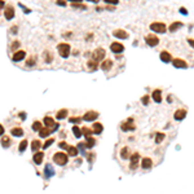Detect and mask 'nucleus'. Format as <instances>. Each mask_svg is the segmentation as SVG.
I'll return each mask as SVG.
<instances>
[{"label": "nucleus", "instance_id": "obj_32", "mask_svg": "<svg viewBox=\"0 0 194 194\" xmlns=\"http://www.w3.org/2000/svg\"><path fill=\"white\" fill-rule=\"evenodd\" d=\"M73 133H74V136H75L76 138H79L80 136H82V129L78 128V127H74V128H73Z\"/></svg>", "mask_w": 194, "mask_h": 194}, {"label": "nucleus", "instance_id": "obj_1", "mask_svg": "<svg viewBox=\"0 0 194 194\" xmlns=\"http://www.w3.org/2000/svg\"><path fill=\"white\" fill-rule=\"evenodd\" d=\"M70 45L68 43H60L57 45V51H58V54L62 57V58H68L70 56Z\"/></svg>", "mask_w": 194, "mask_h": 194}, {"label": "nucleus", "instance_id": "obj_29", "mask_svg": "<svg viewBox=\"0 0 194 194\" xmlns=\"http://www.w3.org/2000/svg\"><path fill=\"white\" fill-rule=\"evenodd\" d=\"M66 117H68V110H66V109H61L58 113H57L56 118L57 119H64V118H66Z\"/></svg>", "mask_w": 194, "mask_h": 194}, {"label": "nucleus", "instance_id": "obj_50", "mask_svg": "<svg viewBox=\"0 0 194 194\" xmlns=\"http://www.w3.org/2000/svg\"><path fill=\"white\" fill-rule=\"evenodd\" d=\"M180 12H181L183 14H188V11H186L185 8H181V9H180Z\"/></svg>", "mask_w": 194, "mask_h": 194}, {"label": "nucleus", "instance_id": "obj_22", "mask_svg": "<svg viewBox=\"0 0 194 194\" xmlns=\"http://www.w3.org/2000/svg\"><path fill=\"white\" fill-rule=\"evenodd\" d=\"M44 175H45V177H51V176H53L54 175V170L52 168L51 164H47V166H45Z\"/></svg>", "mask_w": 194, "mask_h": 194}, {"label": "nucleus", "instance_id": "obj_55", "mask_svg": "<svg viewBox=\"0 0 194 194\" xmlns=\"http://www.w3.org/2000/svg\"><path fill=\"white\" fill-rule=\"evenodd\" d=\"M188 42H189V44H190V45H191V47H193V45H194V43H193V40H191V39H189V40H188Z\"/></svg>", "mask_w": 194, "mask_h": 194}, {"label": "nucleus", "instance_id": "obj_30", "mask_svg": "<svg viewBox=\"0 0 194 194\" xmlns=\"http://www.w3.org/2000/svg\"><path fill=\"white\" fill-rule=\"evenodd\" d=\"M44 124L47 127H49V128H51V127H54V119H52L51 117H45L44 118Z\"/></svg>", "mask_w": 194, "mask_h": 194}, {"label": "nucleus", "instance_id": "obj_52", "mask_svg": "<svg viewBox=\"0 0 194 194\" xmlns=\"http://www.w3.org/2000/svg\"><path fill=\"white\" fill-rule=\"evenodd\" d=\"M12 32H13V34H16V32H17V27H16V26H13V27H12Z\"/></svg>", "mask_w": 194, "mask_h": 194}, {"label": "nucleus", "instance_id": "obj_45", "mask_svg": "<svg viewBox=\"0 0 194 194\" xmlns=\"http://www.w3.org/2000/svg\"><path fill=\"white\" fill-rule=\"evenodd\" d=\"M105 3H107V4H114V5H117V4L119 3V0H105Z\"/></svg>", "mask_w": 194, "mask_h": 194}, {"label": "nucleus", "instance_id": "obj_5", "mask_svg": "<svg viewBox=\"0 0 194 194\" xmlns=\"http://www.w3.org/2000/svg\"><path fill=\"white\" fill-rule=\"evenodd\" d=\"M99 118V113L97 111H93V110H89V111H87L84 114V117H83V121L85 122H93L96 121V119Z\"/></svg>", "mask_w": 194, "mask_h": 194}, {"label": "nucleus", "instance_id": "obj_54", "mask_svg": "<svg viewBox=\"0 0 194 194\" xmlns=\"http://www.w3.org/2000/svg\"><path fill=\"white\" fill-rule=\"evenodd\" d=\"M70 1H73V3H82V0H70Z\"/></svg>", "mask_w": 194, "mask_h": 194}, {"label": "nucleus", "instance_id": "obj_49", "mask_svg": "<svg viewBox=\"0 0 194 194\" xmlns=\"http://www.w3.org/2000/svg\"><path fill=\"white\" fill-rule=\"evenodd\" d=\"M4 135V127L0 124V136H3Z\"/></svg>", "mask_w": 194, "mask_h": 194}, {"label": "nucleus", "instance_id": "obj_18", "mask_svg": "<svg viewBox=\"0 0 194 194\" xmlns=\"http://www.w3.org/2000/svg\"><path fill=\"white\" fill-rule=\"evenodd\" d=\"M152 166H153V160L150 159V158H144L142 162H141V167H142L144 170H148Z\"/></svg>", "mask_w": 194, "mask_h": 194}, {"label": "nucleus", "instance_id": "obj_12", "mask_svg": "<svg viewBox=\"0 0 194 194\" xmlns=\"http://www.w3.org/2000/svg\"><path fill=\"white\" fill-rule=\"evenodd\" d=\"M186 117V110L185 109H180V110H176V113H175V121H183V119H185Z\"/></svg>", "mask_w": 194, "mask_h": 194}, {"label": "nucleus", "instance_id": "obj_33", "mask_svg": "<svg viewBox=\"0 0 194 194\" xmlns=\"http://www.w3.org/2000/svg\"><path fill=\"white\" fill-rule=\"evenodd\" d=\"M164 137H166V136H164V133H157V135H155V142H157V144L162 142V141L164 140Z\"/></svg>", "mask_w": 194, "mask_h": 194}, {"label": "nucleus", "instance_id": "obj_43", "mask_svg": "<svg viewBox=\"0 0 194 194\" xmlns=\"http://www.w3.org/2000/svg\"><path fill=\"white\" fill-rule=\"evenodd\" d=\"M70 122L71 123H80L82 119L79 118V117H73V118H70Z\"/></svg>", "mask_w": 194, "mask_h": 194}, {"label": "nucleus", "instance_id": "obj_48", "mask_svg": "<svg viewBox=\"0 0 194 194\" xmlns=\"http://www.w3.org/2000/svg\"><path fill=\"white\" fill-rule=\"evenodd\" d=\"M20 45H21V44H20V42H14L13 44H12V49H17V48L20 47Z\"/></svg>", "mask_w": 194, "mask_h": 194}, {"label": "nucleus", "instance_id": "obj_4", "mask_svg": "<svg viewBox=\"0 0 194 194\" xmlns=\"http://www.w3.org/2000/svg\"><path fill=\"white\" fill-rule=\"evenodd\" d=\"M106 53H105V49L104 48H96V51L92 53V60L96 62H100L105 58Z\"/></svg>", "mask_w": 194, "mask_h": 194}, {"label": "nucleus", "instance_id": "obj_47", "mask_svg": "<svg viewBox=\"0 0 194 194\" xmlns=\"http://www.w3.org/2000/svg\"><path fill=\"white\" fill-rule=\"evenodd\" d=\"M57 5L66 7V1H65V0H57Z\"/></svg>", "mask_w": 194, "mask_h": 194}, {"label": "nucleus", "instance_id": "obj_2", "mask_svg": "<svg viewBox=\"0 0 194 194\" xmlns=\"http://www.w3.org/2000/svg\"><path fill=\"white\" fill-rule=\"evenodd\" d=\"M53 160H54V163L58 164V166H65V164L68 163L69 158H68V155L65 154V153L58 152V153H56V154L53 155Z\"/></svg>", "mask_w": 194, "mask_h": 194}, {"label": "nucleus", "instance_id": "obj_53", "mask_svg": "<svg viewBox=\"0 0 194 194\" xmlns=\"http://www.w3.org/2000/svg\"><path fill=\"white\" fill-rule=\"evenodd\" d=\"M20 117H21V118H22V119H26V114H25V113H21V114H20Z\"/></svg>", "mask_w": 194, "mask_h": 194}, {"label": "nucleus", "instance_id": "obj_38", "mask_svg": "<svg viewBox=\"0 0 194 194\" xmlns=\"http://www.w3.org/2000/svg\"><path fill=\"white\" fill-rule=\"evenodd\" d=\"M42 123H40V122H35V123H32V129H34V131H39L40 128H42Z\"/></svg>", "mask_w": 194, "mask_h": 194}, {"label": "nucleus", "instance_id": "obj_6", "mask_svg": "<svg viewBox=\"0 0 194 194\" xmlns=\"http://www.w3.org/2000/svg\"><path fill=\"white\" fill-rule=\"evenodd\" d=\"M131 157V163H129V168L131 170H136L138 166V162H140V155L137 154V153H135V154L129 155Z\"/></svg>", "mask_w": 194, "mask_h": 194}, {"label": "nucleus", "instance_id": "obj_10", "mask_svg": "<svg viewBox=\"0 0 194 194\" xmlns=\"http://www.w3.org/2000/svg\"><path fill=\"white\" fill-rule=\"evenodd\" d=\"M110 49H111V52H114V53H122V52L124 51V45L115 42L110 45Z\"/></svg>", "mask_w": 194, "mask_h": 194}, {"label": "nucleus", "instance_id": "obj_7", "mask_svg": "<svg viewBox=\"0 0 194 194\" xmlns=\"http://www.w3.org/2000/svg\"><path fill=\"white\" fill-rule=\"evenodd\" d=\"M145 42H146V44L150 45V47H155V45L159 44V39H158L155 35H146V36H145Z\"/></svg>", "mask_w": 194, "mask_h": 194}, {"label": "nucleus", "instance_id": "obj_25", "mask_svg": "<svg viewBox=\"0 0 194 194\" xmlns=\"http://www.w3.org/2000/svg\"><path fill=\"white\" fill-rule=\"evenodd\" d=\"M129 155H131L129 149L127 146H124L123 149L121 150V158H122V159H127V158H129Z\"/></svg>", "mask_w": 194, "mask_h": 194}, {"label": "nucleus", "instance_id": "obj_11", "mask_svg": "<svg viewBox=\"0 0 194 194\" xmlns=\"http://www.w3.org/2000/svg\"><path fill=\"white\" fill-rule=\"evenodd\" d=\"M172 64H173V66L176 69H186L188 68V64L181 58H175L173 61H172Z\"/></svg>", "mask_w": 194, "mask_h": 194}, {"label": "nucleus", "instance_id": "obj_16", "mask_svg": "<svg viewBox=\"0 0 194 194\" xmlns=\"http://www.w3.org/2000/svg\"><path fill=\"white\" fill-rule=\"evenodd\" d=\"M159 57H160V60H162L163 62H166V64H168V62H171V61H172V56L168 53V52H166V51L162 52Z\"/></svg>", "mask_w": 194, "mask_h": 194}, {"label": "nucleus", "instance_id": "obj_39", "mask_svg": "<svg viewBox=\"0 0 194 194\" xmlns=\"http://www.w3.org/2000/svg\"><path fill=\"white\" fill-rule=\"evenodd\" d=\"M32 65H35V57H30V58L26 61V66H32Z\"/></svg>", "mask_w": 194, "mask_h": 194}, {"label": "nucleus", "instance_id": "obj_17", "mask_svg": "<svg viewBox=\"0 0 194 194\" xmlns=\"http://www.w3.org/2000/svg\"><path fill=\"white\" fill-rule=\"evenodd\" d=\"M92 129H93V133H96V135H100V133L104 131V126H102L101 123H93V127H92Z\"/></svg>", "mask_w": 194, "mask_h": 194}, {"label": "nucleus", "instance_id": "obj_20", "mask_svg": "<svg viewBox=\"0 0 194 194\" xmlns=\"http://www.w3.org/2000/svg\"><path fill=\"white\" fill-rule=\"evenodd\" d=\"M43 158H44V153L43 152H36L34 154V162L36 164H40L43 162Z\"/></svg>", "mask_w": 194, "mask_h": 194}, {"label": "nucleus", "instance_id": "obj_42", "mask_svg": "<svg viewBox=\"0 0 194 194\" xmlns=\"http://www.w3.org/2000/svg\"><path fill=\"white\" fill-rule=\"evenodd\" d=\"M44 57H45V62H48V64H51L52 62V56L49 52H45L44 53Z\"/></svg>", "mask_w": 194, "mask_h": 194}, {"label": "nucleus", "instance_id": "obj_44", "mask_svg": "<svg viewBox=\"0 0 194 194\" xmlns=\"http://www.w3.org/2000/svg\"><path fill=\"white\" fill-rule=\"evenodd\" d=\"M73 7H74V8H80V9H85V8H87L85 5H82V4H79V3H73Z\"/></svg>", "mask_w": 194, "mask_h": 194}, {"label": "nucleus", "instance_id": "obj_21", "mask_svg": "<svg viewBox=\"0 0 194 194\" xmlns=\"http://www.w3.org/2000/svg\"><path fill=\"white\" fill-rule=\"evenodd\" d=\"M153 100H154L155 102H160V101H162V91H160V89H155L154 92H153Z\"/></svg>", "mask_w": 194, "mask_h": 194}, {"label": "nucleus", "instance_id": "obj_3", "mask_svg": "<svg viewBox=\"0 0 194 194\" xmlns=\"http://www.w3.org/2000/svg\"><path fill=\"white\" fill-rule=\"evenodd\" d=\"M150 30L154 31V32H158V34H164L167 31V27L164 23L162 22H153L150 25Z\"/></svg>", "mask_w": 194, "mask_h": 194}, {"label": "nucleus", "instance_id": "obj_26", "mask_svg": "<svg viewBox=\"0 0 194 194\" xmlns=\"http://www.w3.org/2000/svg\"><path fill=\"white\" fill-rule=\"evenodd\" d=\"M85 138H87V142H85V146L87 148L91 149V148H93L96 145V140L92 137V136H88V137H85Z\"/></svg>", "mask_w": 194, "mask_h": 194}, {"label": "nucleus", "instance_id": "obj_19", "mask_svg": "<svg viewBox=\"0 0 194 194\" xmlns=\"http://www.w3.org/2000/svg\"><path fill=\"white\" fill-rule=\"evenodd\" d=\"M111 68H113V61H111V60L107 58V60H105V61H102V64H101V69H102V70L106 71V70H110Z\"/></svg>", "mask_w": 194, "mask_h": 194}, {"label": "nucleus", "instance_id": "obj_46", "mask_svg": "<svg viewBox=\"0 0 194 194\" xmlns=\"http://www.w3.org/2000/svg\"><path fill=\"white\" fill-rule=\"evenodd\" d=\"M58 146L61 148V149H68L69 145H68L66 142H64V141H62V142H60V144H58Z\"/></svg>", "mask_w": 194, "mask_h": 194}, {"label": "nucleus", "instance_id": "obj_27", "mask_svg": "<svg viewBox=\"0 0 194 194\" xmlns=\"http://www.w3.org/2000/svg\"><path fill=\"white\" fill-rule=\"evenodd\" d=\"M181 26H183V22H179V21H177V22H173L171 26H170L168 30L171 31V32H175V31H176L177 28H180Z\"/></svg>", "mask_w": 194, "mask_h": 194}, {"label": "nucleus", "instance_id": "obj_24", "mask_svg": "<svg viewBox=\"0 0 194 194\" xmlns=\"http://www.w3.org/2000/svg\"><path fill=\"white\" fill-rule=\"evenodd\" d=\"M40 148H42V142H40L39 140L32 141V144H31V150H32V152H38Z\"/></svg>", "mask_w": 194, "mask_h": 194}, {"label": "nucleus", "instance_id": "obj_23", "mask_svg": "<svg viewBox=\"0 0 194 194\" xmlns=\"http://www.w3.org/2000/svg\"><path fill=\"white\" fill-rule=\"evenodd\" d=\"M11 133L13 136H16V137H22L23 136V131L20 128V127H16V128H12Z\"/></svg>", "mask_w": 194, "mask_h": 194}, {"label": "nucleus", "instance_id": "obj_34", "mask_svg": "<svg viewBox=\"0 0 194 194\" xmlns=\"http://www.w3.org/2000/svg\"><path fill=\"white\" fill-rule=\"evenodd\" d=\"M93 133V131L92 129H89V128H87V127H84V128L82 129V135H84L85 137H88V136H91Z\"/></svg>", "mask_w": 194, "mask_h": 194}, {"label": "nucleus", "instance_id": "obj_28", "mask_svg": "<svg viewBox=\"0 0 194 194\" xmlns=\"http://www.w3.org/2000/svg\"><path fill=\"white\" fill-rule=\"evenodd\" d=\"M1 146L3 148L11 146V138H9L8 136H3V137H1Z\"/></svg>", "mask_w": 194, "mask_h": 194}, {"label": "nucleus", "instance_id": "obj_56", "mask_svg": "<svg viewBox=\"0 0 194 194\" xmlns=\"http://www.w3.org/2000/svg\"><path fill=\"white\" fill-rule=\"evenodd\" d=\"M88 1H92V3H99L100 0H88Z\"/></svg>", "mask_w": 194, "mask_h": 194}, {"label": "nucleus", "instance_id": "obj_31", "mask_svg": "<svg viewBox=\"0 0 194 194\" xmlns=\"http://www.w3.org/2000/svg\"><path fill=\"white\" fill-rule=\"evenodd\" d=\"M69 152V155H71V157H75V155H78V148L75 146H68V149H66Z\"/></svg>", "mask_w": 194, "mask_h": 194}, {"label": "nucleus", "instance_id": "obj_9", "mask_svg": "<svg viewBox=\"0 0 194 194\" xmlns=\"http://www.w3.org/2000/svg\"><path fill=\"white\" fill-rule=\"evenodd\" d=\"M122 129L123 131H135V124H133V119L132 118H129V119H127V122L126 123H123L122 124Z\"/></svg>", "mask_w": 194, "mask_h": 194}, {"label": "nucleus", "instance_id": "obj_41", "mask_svg": "<svg viewBox=\"0 0 194 194\" xmlns=\"http://www.w3.org/2000/svg\"><path fill=\"white\" fill-rule=\"evenodd\" d=\"M85 148H87V146H85V144H83V142H80V144L78 145V150L80 149V152H82V154H83V155H85V152H84Z\"/></svg>", "mask_w": 194, "mask_h": 194}, {"label": "nucleus", "instance_id": "obj_40", "mask_svg": "<svg viewBox=\"0 0 194 194\" xmlns=\"http://www.w3.org/2000/svg\"><path fill=\"white\" fill-rule=\"evenodd\" d=\"M141 104H142V105H145V106H146V105L149 104V96H148V95L142 96V99H141Z\"/></svg>", "mask_w": 194, "mask_h": 194}, {"label": "nucleus", "instance_id": "obj_15", "mask_svg": "<svg viewBox=\"0 0 194 194\" xmlns=\"http://www.w3.org/2000/svg\"><path fill=\"white\" fill-rule=\"evenodd\" d=\"M38 132H39V136L40 137H47V136H49L51 135V133H53L54 132V129H51L49 128V127H48V128H40L39 131H38Z\"/></svg>", "mask_w": 194, "mask_h": 194}, {"label": "nucleus", "instance_id": "obj_14", "mask_svg": "<svg viewBox=\"0 0 194 194\" xmlns=\"http://www.w3.org/2000/svg\"><path fill=\"white\" fill-rule=\"evenodd\" d=\"M4 17H5L7 20H12V18L14 17V9H13V7H7V8L4 9Z\"/></svg>", "mask_w": 194, "mask_h": 194}, {"label": "nucleus", "instance_id": "obj_8", "mask_svg": "<svg viewBox=\"0 0 194 194\" xmlns=\"http://www.w3.org/2000/svg\"><path fill=\"white\" fill-rule=\"evenodd\" d=\"M113 35L115 38H118V39H128L129 38V34L127 32V31H124V30H122V28H118V30H115V31H113Z\"/></svg>", "mask_w": 194, "mask_h": 194}, {"label": "nucleus", "instance_id": "obj_13", "mask_svg": "<svg viewBox=\"0 0 194 194\" xmlns=\"http://www.w3.org/2000/svg\"><path fill=\"white\" fill-rule=\"evenodd\" d=\"M25 57H26V52H25V51H17L16 53L13 54L12 60H13L14 62H18V61H22Z\"/></svg>", "mask_w": 194, "mask_h": 194}, {"label": "nucleus", "instance_id": "obj_36", "mask_svg": "<svg viewBox=\"0 0 194 194\" xmlns=\"http://www.w3.org/2000/svg\"><path fill=\"white\" fill-rule=\"evenodd\" d=\"M97 65H99V62H96V61H93V60H91V61H88V68L89 69H97Z\"/></svg>", "mask_w": 194, "mask_h": 194}, {"label": "nucleus", "instance_id": "obj_51", "mask_svg": "<svg viewBox=\"0 0 194 194\" xmlns=\"http://www.w3.org/2000/svg\"><path fill=\"white\" fill-rule=\"evenodd\" d=\"M5 5V3H4V0H0V9H3V7Z\"/></svg>", "mask_w": 194, "mask_h": 194}, {"label": "nucleus", "instance_id": "obj_37", "mask_svg": "<svg viewBox=\"0 0 194 194\" xmlns=\"http://www.w3.org/2000/svg\"><path fill=\"white\" fill-rule=\"evenodd\" d=\"M26 148H27V141L26 140H23V141H21V144H20V152H25L26 150Z\"/></svg>", "mask_w": 194, "mask_h": 194}, {"label": "nucleus", "instance_id": "obj_35", "mask_svg": "<svg viewBox=\"0 0 194 194\" xmlns=\"http://www.w3.org/2000/svg\"><path fill=\"white\" fill-rule=\"evenodd\" d=\"M53 142H54V140H53V138H48V140L45 141V142L42 145V148H43V149H47V148H49V146H51V145H52V144H53Z\"/></svg>", "mask_w": 194, "mask_h": 194}]
</instances>
